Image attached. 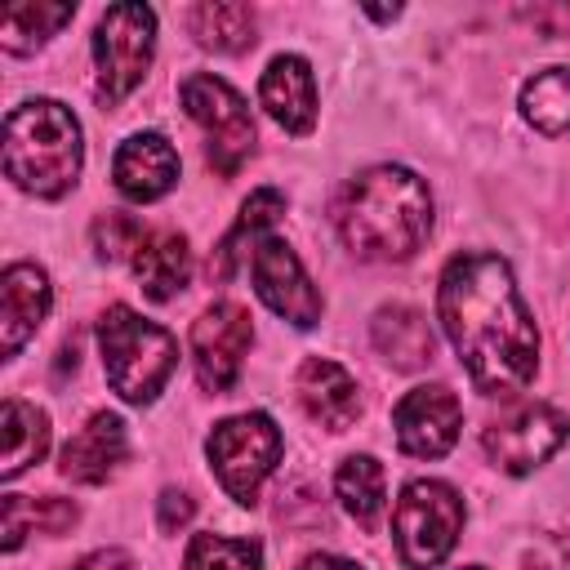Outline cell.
<instances>
[{
	"instance_id": "cell-1",
	"label": "cell",
	"mask_w": 570,
	"mask_h": 570,
	"mask_svg": "<svg viewBox=\"0 0 570 570\" xmlns=\"http://www.w3.org/2000/svg\"><path fill=\"white\" fill-rule=\"evenodd\" d=\"M436 321L485 396H517L539 370V330L499 254H454L436 285Z\"/></svg>"
},
{
	"instance_id": "cell-2",
	"label": "cell",
	"mask_w": 570,
	"mask_h": 570,
	"mask_svg": "<svg viewBox=\"0 0 570 570\" xmlns=\"http://www.w3.org/2000/svg\"><path fill=\"white\" fill-rule=\"evenodd\" d=\"M334 227L356 258L405 263L432 232V191L405 165H370L343 187Z\"/></svg>"
},
{
	"instance_id": "cell-3",
	"label": "cell",
	"mask_w": 570,
	"mask_h": 570,
	"mask_svg": "<svg viewBox=\"0 0 570 570\" xmlns=\"http://www.w3.org/2000/svg\"><path fill=\"white\" fill-rule=\"evenodd\" d=\"M85 165V138L71 107L58 98H31L4 116V178L27 196L58 200L76 187Z\"/></svg>"
},
{
	"instance_id": "cell-4",
	"label": "cell",
	"mask_w": 570,
	"mask_h": 570,
	"mask_svg": "<svg viewBox=\"0 0 570 570\" xmlns=\"http://www.w3.org/2000/svg\"><path fill=\"white\" fill-rule=\"evenodd\" d=\"M98 347H102V370L111 392L129 405H151L165 392L169 374L178 370L174 334L156 321H142L125 303H111L98 316Z\"/></svg>"
},
{
	"instance_id": "cell-5",
	"label": "cell",
	"mask_w": 570,
	"mask_h": 570,
	"mask_svg": "<svg viewBox=\"0 0 570 570\" xmlns=\"http://www.w3.org/2000/svg\"><path fill=\"white\" fill-rule=\"evenodd\" d=\"M459 530H463V499L450 481L419 476L392 503V543L405 570L441 566L454 552Z\"/></svg>"
},
{
	"instance_id": "cell-6",
	"label": "cell",
	"mask_w": 570,
	"mask_h": 570,
	"mask_svg": "<svg viewBox=\"0 0 570 570\" xmlns=\"http://www.w3.org/2000/svg\"><path fill=\"white\" fill-rule=\"evenodd\" d=\"M156 53V9L151 4H111L94 27V94L102 107L125 102Z\"/></svg>"
},
{
	"instance_id": "cell-7",
	"label": "cell",
	"mask_w": 570,
	"mask_h": 570,
	"mask_svg": "<svg viewBox=\"0 0 570 570\" xmlns=\"http://www.w3.org/2000/svg\"><path fill=\"white\" fill-rule=\"evenodd\" d=\"M178 98H183L187 116L196 120V129L205 134V156H209L214 174L232 178L254 156V142H258L249 102L223 76H209V71H191L178 85Z\"/></svg>"
},
{
	"instance_id": "cell-8",
	"label": "cell",
	"mask_w": 570,
	"mask_h": 570,
	"mask_svg": "<svg viewBox=\"0 0 570 570\" xmlns=\"http://www.w3.org/2000/svg\"><path fill=\"white\" fill-rule=\"evenodd\" d=\"M205 454H209V468H214L218 485L227 490V499L249 508L258 499L263 481L272 476V468L281 463V428L263 410L232 414V419L214 423Z\"/></svg>"
},
{
	"instance_id": "cell-9",
	"label": "cell",
	"mask_w": 570,
	"mask_h": 570,
	"mask_svg": "<svg viewBox=\"0 0 570 570\" xmlns=\"http://www.w3.org/2000/svg\"><path fill=\"white\" fill-rule=\"evenodd\" d=\"M570 436V419L557 410V405H543V401H530V405H517L512 414L494 419L485 432H481V450L485 459L508 472V476H525L534 472L539 463H548Z\"/></svg>"
},
{
	"instance_id": "cell-10",
	"label": "cell",
	"mask_w": 570,
	"mask_h": 570,
	"mask_svg": "<svg viewBox=\"0 0 570 570\" xmlns=\"http://www.w3.org/2000/svg\"><path fill=\"white\" fill-rule=\"evenodd\" d=\"M254 343V325L249 312L236 298H218L209 303L196 325H191V365L205 392H227L240 379L245 352Z\"/></svg>"
},
{
	"instance_id": "cell-11",
	"label": "cell",
	"mask_w": 570,
	"mask_h": 570,
	"mask_svg": "<svg viewBox=\"0 0 570 570\" xmlns=\"http://www.w3.org/2000/svg\"><path fill=\"white\" fill-rule=\"evenodd\" d=\"M249 281H254V294L276 316H285L298 330H312L321 321V312H325V303H321L307 267L298 263V254L281 236H263L254 245V254H249Z\"/></svg>"
},
{
	"instance_id": "cell-12",
	"label": "cell",
	"mask_w": 570,
	"mask_h": 570,
	"mask_svg": "<svg viewBox=\"0 0 570 570\" xmlns=\"http://www.w3.org/2000/svg\"><path fill=\"white\" fill-rule=\"evenodd\" d=\"M392 428H396L401 454H410V459H441L459 441L463 405H459V396L445 383H423V387H414V392H405L396 401Z\"/></svg>"
},
{
	"instance_id": "cell-13",
	"label": "cell",
	"mask_w": 570,
	"mask_h": 570,
	"mask_svg": "<svg viewBox=\"0 0 570 570\" xmlns=\"http://www.w3.org/2000/svg\"><path fill=\"white\" fill-rule=\"evenodd\" d=\"M111 178H116V191H120L125 200H134V205L160 200V196L178 183V151H174L169 138L156 134V129L129 134V138L116 147Z\"/></svg>"
},
{
	"instance_id": "cell-14",
	"label": "cell",
	"mask_w": 570,
	"mask_h": 570,
	"mask_svg": "<svg viewBox=\"0 0 570 570\" xmlns=\"http://www.w3.org/2000/svg\"><path fill=\"white\" fill-rule=\"evenodd\" d=\"M129 459V436H125V423L120 414L111 410H98L85 419V428L62 445L58 454V472L76 485H102L120 472V463Z\"/></svg>"
},
{
	"instance_id": "cell-15",
	"label": "cell",
	"mask_w": 570,
	"mask_h": 570,
	"mask_svg": "<svg viewBox=\"0 0 570 570\" xmlns=\"http://www.w3.org/2000/svg\"><path fill=\"white\" fill-rule=\"evenodd\" d=\"M53 303V285L36 263H9L0 276V352L4 361L22 352V343L45 325Z\"/></svg>"
},
{
	"instance_id": "cell-16",
	"label": "cell",
	"mask_w": 570,
	"mask_h": 570,
	"mask_svg": "<svg viewBox=\"0 0 570 570\" xmlns=\"http://www.w3.org/2000/svg\"><path fill=\"white\" fill-rule=\"evenodd\" d=\"M294 396L303 405V414L312 423H321L325 432H347L361 414V392H356V379L330 361V356H307L294 374Z\"/></svg>"
},
{
	"instance_id": "cell-17",
	"label": "cell",
	"mask_w": 570,
	"mask_h": 570,
	"mask_svg": "<svg viewBox=\"0 0 570 570\" xmlns=\"http://www.w3.org/2000/svg\"><path fill=\"white\" fill-rule=\"evenodd\" d=\"M258 102L285 134H307L316 125V76L307 58L276 53L258 80Z\"/></svg>"
},
{
	"instance_id": "cell-18",
	"label": "cell",
	"mask_w": 570,
	"mask_h": 570,
	"mask_svg": "<svg viewBox=\"0 0 570 570\" xmlns=\"http://www.w3.org/2000/svg\"><path fill=\"white\" fill-rule=\"evenodd\" d=\"M129 267H134V276H138V285H142V294H147L151 303L174 298V294L191 281V249H187V236H183V232H169V227L147 232L142 245H138V254L129 258Z\"/></svg>"
},
{
	"instance_id": "cell-19",
	"label": "cell",
	"mask_w": 570,
	"mask_h": 570,
	"mask_svg": "<svg viewBox=\"0 0 570 570\" xmlns=\"http://www.w3.org/2000/svg\"><path fill=\"white\" fill-rule=\"evenodd\" d=\"M370 334H374L379 356L392 361L396 370H423V365L432 361V352H436V338H432L428 316H423L419 307H410V303H387V307H379Z\"/></svg>"
},
{
	"instance_id": "cell-20",
	"label": "cell",
	"mask_w": 570,
	"mask_h": 570,
	"mask_svg": "<svg viewBox=\"0 0 570 570\" xmlns=\"http://www.w3.org/2000/svg\"><path fill=\"white\" fill-rule=\"evenodd\" d=\"M0 428H4V454H0V476L13 481L18 472H27L31 463L45 459L49 450V414L31 401H18L9 396L4 401V414H0Z\"/></svg>"
},
{
	"instance_id": "cell-21",
	"label": "cell",
	"mask_w": 570,
	"mask_h": 570,
	"mask_svg": "<svg viewBox=\"0 0 570 570\" xmlns=\"http://www.w3.org/2000/svg\"><path fill=\"white\" fill-rule=\"evenodd\" d=\"M281 214H285V196H281L276 187H258V191L240 205L236 227L218 240V249H214V258H209V272H214L218 281H227V276L236 272V263H240L245 245H258V240L267 236V227H276V223H281Z\"/></svg>"
},
{
	"instance_id": "cell-22",
	"label": "cell",
	"mask_w": 570,
	"mask_h": 570,
	"mask_svg": "<svg viewBox=\"0 0 570 570\" xmlns=\"http://www.w3.org/2000/svg\"><path fill=\"white\" fill-rule=\"evenodd\" d=\"M187 27L200 49L214 53H240L254 45V9L240 0H200L187 13Z\"/></svg>"
},
{
	"instance_id": "cell-23",
	"label": "cell",
	"mask_w": 570,
	"mask_h": 570,
	"mask_svg": "<svg viewBox=\"0 0 570 570\" xmlns=\"http://www.w3.org/2000/svg\"><path fill=\"white\" fill-rule=\"evenodd\" d=\"M334 494L343 503V512L356 525H374L383 503H387V481H383V463L374 454H347L334 472Z\"/></svg>"
},
{
	"instance_id": "cell-24",
	"label": "cell",
	"mask_w": 570,
	"mask_h": 570,
	"mask_svg": "<svg viewBox=\"0 0 570 570\" xmlns=\"http://www.w3.org/2000/svg\"><path fill=\"white\" fill-rule=\"evenodd\" d=\"M521 116L548 138H570V67H543L521 85Z\"/></svg>"
},
{
	"instance_id": "cell-25",
	"label": "cell",
	"mask_w": 570,
	"mask_h": 570,
	"mask_svg": "<svg viewBox=\"0 0 570 570\" xmlns=\"http://www.w3.org/2000/svg\"><path fill=\"white\" fill-rule=\"evenodd\" d=\"M76 18V4L67 0H36V4H9L0 18V45L9 53H31L49 36H58Z\"/></svg>"
},
{
	"instance_id": "cell-26",
	"label": "cell",
	"mask_w": 570,
	"mask_h": 570,
	"mask_svg": "<svg viewBox=\"0 0 570 570\" xmlns=\"http://www.w3.org/2000/svg\"><path fill=\"white\" fill-rule=\"evenodd\" d=\"M76 503L71 499H53V494H45V499H27V494H4V552H18L22 548V539L31 534V530H40V534H62V530H71L76 525Z\"/></svg>"
},
{
	"instance_id": "cell-27",
	"label": "cell",
	"mask_w": 570,
	"mask_h": 570,
	"mask_svg": "<svg viewBox=\"0 0 570 570\" xmlns=\"http://www.w3.org/2000/svg\"><path fill=\"white\" fill-rule=\"evenodd\" d=\"M183 570H263V548L254 539L191 534L183 552Z\"/></svg>"
},
{
	"instance_id": "cell-28",
	"label": "cell",
	"mask_w": 570,
	"mask_h": 570,
	"mask_svg": "<svg viewBox=\"0 0 570 570\" xmlns=\"http://www.w3.org/2000/svg\"><path fill=\"white\" fill-rule=\"evenodd\" d=\"M147 227L134 218V214H98L94 227H89V240H94V254L102 263H120V258H134L138 245H142Z\"/></svg>"
},
{
	"instance_id": "cell-29",
	"label": "cell",
	"mask_w": 570,
	"mask_h": 570,
	"mask_svg": "<svg viewBox=\"0 0 570 570\" xmlns=\"http://www.w3.org/2000/svg\"><path fill=\"white\" fill-rule=\"evenodd\" d=\"M191 512H196L191 494H183V490H165V494H160V530H165V534L183 530V525L191 521Z\"/></svg>"
},
{
	"instance_id": "cell-30",
	"label": "cell",
	"mask_w": 570,
	"mask_h": 570,
	"mask_svg": "<svg viewBox=\"0 0 570 570\" xmlns=\"http://www.w3.org/2000/svg\"><path fill=\"white\" fill-rule=\"evenodd\" d=\"M71 570H134V566H129V557L120 548H98V552L80 557Z\"/></svg>"
},
{
	"instance_id": "cell-31",
	"label": "cell",
	"mask_w": 570,
	"mask_h": 570,
	"mask_svg": "<svg viewBox=\"0 0 570 570\" xmlns=\"http://www.w3.org/2000/svg\"><path fill=\"white\" fill-rule=\"evenodd\" d=\"M298 570H365V566H356L347 557H334V552H312V557H303Z\"/></svg>"
},
{
	"instance_id": "cell-32",
	"label": "cell",
	"mask_w": 570,
	"mask_h": 570,
	"mask_svg": "<svg viewBox=\"0 0 570 570\" xmlns=\"http://www.w3.org/2000/svg\"><path fill=\"white\" fill-rule=\"evenodd\" d=\"M463 570H485V566H463Z\"/></svg>"
}]
</instances>
